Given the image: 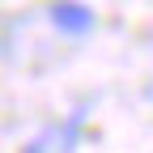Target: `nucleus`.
Here are the masks:
<instances>
[{
    "mask_svg": "<svg viewBox=\"0 0 153 153\" xmlns=\"http://www.w3.org/2000/svg\"><path fill=\"white\" fill-rule=\"evenodd\" d=\"M76 136H81V115H68L64 123H51V128L38 132L34 140H26L22 153H72Z\"/></svg>",
    "mask_w": 153,
    "mask_h": 153,
    "instance_id": "1",
    "label": "nucleus"
},
{
    "mask_svg": "<svg viewBox=\"0 0 153 153\" xmlns=\"http://www.w3.org/2000/svg\"><path fill=\"white\" fill-rule=\"evenodd\" d=\"M47 17H51V26L60 34H72V38H81V34L94 30V9L81 4V0H55L47 9Z\"/></svg>",
    "mask_w": 153,
    "mask_h": 153,
    "instance_id": "2",
    "label": "nucleus"
}]
</instances>
